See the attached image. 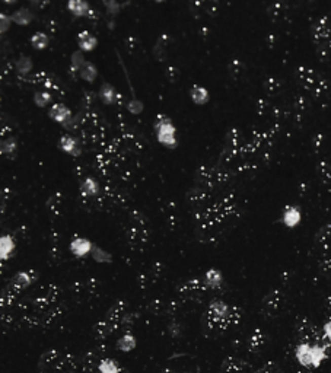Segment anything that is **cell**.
<instances>
[{
  "instance_id": "6da1fadb",
  "label": "cell",
  "mask_w": 331,
  "mask_h": 373,
  "mask_svg": "<svg viewBox=\"0 0 331 373\" xmlns=\"http://www.w3.org/2000/svg\"><path fill=\"white\" fill-rule=\"evenodd\" d=\"M63 312L61 289L53 283L40 287L35 294L18 303L21 322L31 328H48L59 321Z\"/></svg>"
},
{
  "instance_id": "7a4b0ae2",
  "label": "cell",
  "mask_w": 331,
  "mask_h": 373,
  "mask_svg": "<svg viewBox=\"0 0 331 373\" xmlns=\"http://www.w3.org/2000/svg\"><path fill=\"white\" fill-rule=\"evenodd\" d=\"M241 314L242 312L238 306L228 305L220 299H213L204 312V324L212 331L224 332L239 324Z\"/></svg>"
},
{
  "instance_id": "3957f363",
  "label": "cell",
  "mask_w": 331,
  "mask_h": 373,
  "mask_svg": "<svg viewBox=\"0 0 331 373\" xmlns=\"http://www.w3.org/2000/svg\"><path fill=\"white\" fill-rule=\"evenodd\" d=\"M38 369L41 373H75L78 360L70 353L50 349L41 354Z\"/></svg>"
},
{
  "instance_id": "277c9868",
  "label": "cell",
  "mask_w": 331,
  "mask_h": 373,
  "mask_svg": "<svg viewBox=\"0 0 331 373\" xmlns=\"http://www.w3.org/2000/svg\"><path fill=\"white\" fill-rule=\"evenodd\" d=\"M126 302L124 301H119L116 302L105 314V316L95 325L94 332L96 340H106L108 335H111L113 332H116L120 328L121 324H124V318H126Z\"/></svg>"
},
{
  "instance_id": "5b68a950",
  "label": "cell",
  "mask_w": 331,
  "mask_h": 373,
  "mask_svg": "<svg viewBox=\"0 0 331 373\" xmlns=\"http://www.w3.org/2000/svg\"><path fill=\"white\" fill-rule=\"evenodd\" d=\"M36 277H38V274H36L34 270H26V271L16 273L12 279H11V281L8 283V286L2 291V299H0L2 308L3 309L6 306L9 308L18 299V296L35 281Z\"/></svg>"
},
{
  "instance_id": "8992f818",
  "label": "cell",
  "mask_w": 331,
  "mask_h": 373,
  "mask_svg": "<svg viewBox=\"0 0 331 373\" xmlns=\"http://www.w3.org/2000/svg\"><path fill=\"white\" fill-rule=\"evenodd\" d=\"M155 130H156V139L161 144H164L166 147L174 149L177 146V134H175V127L172 124V121L165 116H161L156 120L155 124Z\"/></svg>"
},
{
  "instance_id": "52a82bcc",
  "label": "cell",
  "mask_w": 331,
  "mask_h": 373,
  "mask_svg": "<svg viewBox=\"0 0 331 373\" xmlns=\"http://www.w3.org/2000/svg\"><path fill=\"white\" fill-rule=\"evenodd\" d=\"M73 296L76 301L82 303L92 302L99 296V283L96 281V279L76 281L73 286Z\"/></svg>"
},
{
  "instance_id": "ba28073f",
  "label": "cell",
  "mask_w": 331,
  "mask_h": 373,
  "mask_svg": "<svg viewBox=\"0 0 331 373\" xmlns=\"http://www.w3.org/2000/svg\"><path fill=\"white\" fill-rule=\"evenodd\" d=\"M284 305V296L280 290L270 291L261 303V314L266 319H273L282 312Z\"/></svg>"
},
{
  "instance_id": "9c48e42d",
  "label": "cell",
  "mask_w": 331,
  "mask_h": 373,
  "mask_svg": "<svg viewBox=\"0 0 331 373\" xmlns=\"http://www.w3.org/2000/svg\"><path fill=\"white\" fill-rule=\"evenodd\" d=\"M206 290H207V284L206 281H201L200 279L190 280L178 289L179 296L186 301H199L201 294Z\"/></svg>"
},
{
  "instance_id": "30bf717a",
  "label": "cell",
  "mask_w": 331,
  "mask_h": 373,
  "mask_svg": "<svg viewBox=\"0 0 331 373\" xmlns=\"http://www.w3.org/2000/svg\"><path fill=\"white\" fill-rule=\"evenodd\" d=\"M296 334L299 340L302 343H307V344H311V343H315V341H319V331L317 326L314 325L311 321L308 319H302L298 326H296Z\"/></svg>"
},
{
  "instance_id": "8fae6325",
  "label": "cell",
  "mask_w": 331,
  "mask_h": 373,
  "mask_svg": "<svg viewBox=\"0 0 331 373\" xmlns=\"http://www.w3.org/2000/svg\"><path fill=\"white\" fill-rule=\"evenodd\" d=\"M161 273H162V268L159 264H155L152 267L148 268L146 271H143L142 274H139V280H137L139 287L144 290V289H149L151 286H154L155 283L161 279V276H162Z\"/></svg>"
},
{
  "instance_id": "7c38bea8",
  "label": "cell",
  "mask_w": 331,
  "mask_h": 373,
  "mask_svg": "<svg viewBox=\"0 0 331 373\" xmlns=\"http://www.w3.org/2000/svg\"><path fill=\"white\" fill-rule=\"evenodd\" d=\"M48 117L61 126H67L71 121V111L64 104H54L48 111Z\"/></svg>"
},
{
  "instance_id": "4fadbf2b",
  "label": "cell",
  "mask_w": 331,
  "mask_h": 373,
  "mask_svg": "<svg viewBox=\"0 0 331 373\" xmlns=\"http://www.w3.org/2000/svg\"><path fill=\"white\" fill-rule=\"evenodd\" d=\"M220 373H249V366L241 359L228 357L220 367Z\"/></svg>"
},
{
  "instance_id": "5bb4252c",
  "label": "cell",
  "mask_w": 331,
  "mask_h": 373,
  "mask_svg": "<svg viewBox=\"0 0 331 373\" xmlns=\"http://www.w3.org/2000/svg\"><path fill=\"white\" fill-rule=\"evenodd\" d=\"M296 359L298 361L305 366V367H311L314 366V357H312V344H307V343H301L296 347Z\"/></svg>"
},
{
  "instance_id": "9a60e30c",
  "label": "cell",
  "mask_w": 331,
  "mask_h": 373,
  "mask_svg": "<svg viewBox=\"0 0 331 373\" xmlns=\"http://www.w3.org/2000/svg\"><path fill=\"white\" fill-rule=\"evenodd\" d=\"M92 248H94L92 242L85 239V238H75L70 242L71 254L75 256H79V258H82V256L88 255L89 252H92Z\"/></svg>"
},
{
  "instance_id": "2e32d148",
  "label": "cell",
  "mask_w": 331,
  "mask_h": 373,
  "mask_svg": "<svg viewBox=\"0 0 331 373\" xmlns=\"http://www.w3.org/2000/svg\"><path fill=\"white\" fill-rule=\"evenodd\" d=\"M60 149L67 153V155H71V156H79L81 155V146H79V141L71 137L69 134H64L61 136L60 139Z\"/></svg>"
},
{
  "instance_id": "e0dca14e",
  "label": "cell",
  "mask_w": 331,
  "mask_h": 373,
  "mask_svg": "<svg viewBox=\"0 0 331 373\" xmlns=\"http://www.w3.org/2000/svg\"><path fill=\"white\" fill-rule=\"evenodd\" d=\"M104 357L99 356L96 351H89L85 354V357L82 359V367L86 373H94L95 370L99 369V363Z\"/></svg>"
},
{
  "instance_id": "ac0fdd59",
  "label": "cell",
  "mask_w": 331,
  "mask_h": 373,
  "mask_svg": "<svg viewBox=\"0 0 331 373\" xmlns=\"http://www.w3.org/2000/svg\"><path fill=\"white\" fill-rule=\"evenodd\" d=\"M67 9L76 18H83L89 15V3L86 0H69Z\"/></svg>"
},
{
  "instance_id": "d6986e66",
  "label": "cell",
  "mask_w": 331,
  "mask_h": 373,
  "mask_svg": "<svg viewBox=\"0 0 331 373\" xmlns=\"http://www.w3.org/2000/svg\"><path fill=\"white\" fill-rule=\"evenodd\" d=\"M99 98L101 101L105 105H111L114 104L117 101V92H116V88L108 83V82H104L101 89H99Z\"/></svg>"
},
{
  "instance_id": "ffe728a7",
  "label": "cell",
  "mask_w": 331,
  "mask_h": 373,
  "mask_svg": "<svg viewBox=\"0 0 331 373\" xmlns=\"http://www.w3.org/2000/svg\"><path fill=\"white\" fill-rule=\"evenodd\" d=\"M78 43H79L81 50L85 51V53H89V51L95 50V47L98 44L96 38L89 31H83V32L78 35Z\"/></svg>"
},
{
  "instance_id": "44dd1931",
  "label": "cell",
  "mask_w": 331,
  "mask_h": 373,
  "mask_svg": "<svg viewBox=\"0 0 331 373\" xmlns=\"http://www.w3.org/2000/svg\"><path fill=\"white\" fill-rule=\"evenodd\" d=\"M79 188H81V194L83 197H95L99 193V184L94 178H85Z\"/></svg>"
},
{
  "instance_id": "7402d4cb",
  "label": "cell",
  "mask_w": 331,
  "mask_h": 373,
  "mask_svg": "<svg viewBox=\"0 0 331 373\" xmlns=\"http://www.w3.org/2000/svg\"><path fill=\"white\" fill-rule=\"evenodd\" d=\"M11 16H12L13 22L21 25V26L29 25V23L32 22V19H34V13L29 11V9H26V8H21V9L15 11Z\"/></svg>"
},
{
  "instance_id": "603a6c76",
  "label": "cell",
  "mask_w": 331,
  "mask_h": 373,
  "mask_svg": "<svg viewBox=\"0 0 331 373\" xmlns=\"http://www.w3.org/2000/svg\"><path fill=\"white\" fill-rule=\"evenodd\" d=\"M15 249V241L11 235H3L0 238V255H2V259H8L11 254Z\"/></svg>"
},
{
  "instance_id": "cb8c5ba5",
  "label": "cell",
  "mask_w": 331,
  "mask_h": 373,
  "mask_svg": "<svg viewBox=\"0 0 331 373\" xmlns=\"http://www.w3.org/2000/svg\"><path fill=\"white\" fill-rule=\"evenodd\" d=\"M190 96H191L193 102L197 105H204L209 101V92L206 91V88L199 86V85H196V86L191 88Z\"/></svg>"
},
{
  "instance_id": "d4e9b609",
  "label": "cell",
  "mask_w": 331,
  "mask_h": 373,
  "mask_svg": "<svg viewBox=\"0 0 331 373\" xmlns=\"http://www.w3.org/2000/svg\"><path fill=\"white\" fill-rule=\"evenodd\" d=\"M222 280H224L222 279V273L219 270H216V268H210L206 273V276H204V281H206L209 289H217L222 284Z\"/></svg>"
},
{
  "instance_id": "484cf974",
  "label": "cell",
  "mask_w": 331,
  "mask_h": 373,
  "mask_svg": "<svg viewBox=\"0 0 331 373\" xmlns=\"http://www.w3.org/2000/svg\"><path fill=\"white\" fill-rule=\"evenodd\" d=\"M264 343H266V335H264V332L261 331V329H255L254 332H252V335L249 338V350L252 351V353H257V351H260L263 349V346H264Z\"/></svg>"
},
{
  "instance_id": "4316f807",
  "label": "cell",
  "mask_w": 331,
  "mask_h": 373,
  "mask_svg": "<svg viewBox=\"0 0 331 373\" xmlns=\"http://www.w3.org/2000/svg\"><path fill=\"white\" fill-rule=\"evenodd\" d=\"M99 373H123L120 364L117 363V360L114 359H108V357H104L101 363H99V369H98Z\"/></svg>"
},
{
  "instance_id": "83f0119b",
  "label": "cell",
  "mask_w": 331,
  "mask_h": 373,
  "mask_svg": "<svg viewBox=\"0 0 331 373\" xmlns=\"http://www.w3.org/2000/svg\"><path fill=\"white\" fill-rule=\"evenodd\" d=\"M79 74H81V78H82L83 81L86 82H92L96 79V76H98V69L95 67L94 63H91V61H86L85 64H83V67L79 70Z\"/></svg>"
},
{
  "instance_id": "f1b7e54d",
  "label": "cell",
  "mask_w": 331,
  "mask_h": 373,
  "mask_svg": "<svg viewBox=\"0 0 331 373\" xmlns=\"http://www.w3.org/2000/svg\"><path fill=\"white\" fill-rule=\"evenodd\" d=\"M137 341H136V337L131 335V334H124L123 337L119 338L117 341V349L120 351H124V353H129L131 350L136 347Z\"/></svg>"
},
{
  "instance_id": "f546056e",
  "label": "cell",
  "mask_w": 331,
  "mask_h": 373,
  "mask_svg": "<svg viewBox=\"0 0 331 373\" xmlns=\"http://www.w3.org/2000/svg\"><path fill=\"white\" fill-rule=\"evenodd\" d=\"M301 220V213H299V210L295 209V207H289V209H286L283 214V221L286 226H289V228H293L296 226L298 223Z\"/></svg>"
},
{
  "instance_id": "4dcf8cb0",
  "label": "cell",
  "mask_w": 331,
  "mask_h": 373,
  "mask_svg": "<svg viewBox=\"0 0 331 373\" xmlns=\"http://www.w3.org/2000/svg\"><path fill=\"white\" fill-rule=\"evenodd\" d=\"M50 44V38L47 36V34L44 32H35L31 38V46L34 47L35 50H46Z\"/></svg>"
},
{
  "instance_id": "1f68e13d",
  "label": "cell",
  "mask_w": 331,
  "mask_h": 373,
  "mask_svg": "<svg viewBox=\"0 0 331 373\" xmlns=\"http://www.w3.org/2000/svg\"><path fill=\"white\" fill-rule=\"evenodd\" d=\"M31 70H32V60L26 56L19 57V60L16 61V71L22 76H26Z\"/></svg>"
},
{
  "instance_id": "d6a6232c",
  "label": "cell",
  "mask_w": 331,
  "mask_h": 373,
  "mask_svg": "<svg viewBox=\"0 0 331 373\" xmlns=\"http://www.w3.org/2000/svg\"><path fill=\"white\" fill-rule=\"evenodd\" d=\"M51 101H53L51 93L46 92V91H38V92L34 93V102L40 108H46Z\"/></svg>"
},
{
  "instance_id": "836d02e7",
  "label": "cell",
  "mask_w": 331,
  "mask_h": 373,
  "mask_svg": "<svg viewBox=\"0 0 331 373\" xmlns=\"http://www.w3.org/2000/svg\"><path fill=\"white\" fill-rule=\"evenodd\" d=\"M18 149V143L13 137H9V139L3 140L2 141V153L6 155V156H12L15 155V152Z\"/></svg>"
},
{
  "instance_id": "e575fe53",
  "label": "cell",
  "mask_w": 331,
  "mask_h": 373,
  "mask_svg": "<svg viewBox=\"0 0 331 373\" xmlns=\"http://www.w3.org/2000/svg\"><path fill=\"white\" fill-rule=\"evenodd\" d=\"M91 254L94 256L95 261H98V263H111L113 261V255L108 254L104 249H101L99 246H94Z\"/></svg>"
},
{
  "instance_id": "d590c367",
  "label": "cell",
  "mask_w": 331,
  "mask_h": 373,
  "mask_svg": "<svg viewBox=\"0 0 331 373\" xmlns=\"http://www.w3.org/2000/svg\"><path fill=\"white\" fill-rule=\"evenodd\" d=\"M312 357H314V367H318L321 361L327 357L325 349L318 346V344H312Z\"/></svg>"
},
{
  "instance_id": "8d00e7d4",
  "label": "cell",
  "mask_w": 331,
  "mask_h": 373,
  "mask_svg": "<svg viewBox=\"0 0 331 373\" xmlns=\"http://www.w3.org/2000/svg\"><path fill=\"white\" fill-rule=\"evenodd\" d=\"M70 63H71V69H73V70H81V69H82L83 64L86 63V60H85V56H83V53H81V51H75V53L71 54Z\"/></svg>"
},
{
  "instance_id": "74e56055",
  "label": "cell",
  "mask_w": 331,
  "mask_h": 373,
  "mask_svg": "<svg viewBox=\"0 0 331 373\" xmlns=\"http://www.w3.org/2000/svg\"><path fill=\"white\" fill-rule=\"evenodd\" d=\"M12 22V16H9L6 13H2L0 15V31H2V34H5L6 31L11 29V23Z\"/></svg>"
},
{
  "instance_id": "f35d334b",
  "label": "cell",
  "mask_w": 331,
  "mask_h": 373,
  "mask_svg": "<svg viewBox=\"0 0 331 373\" xmlns=\"http://www.w3.org/2000/svg\"><path fill=\"white\" fill-rule=\"evenodd\" d=\"M143 102L139 99H131L127 102V109L130 111L131 114H140L143 111Z\"/></svg>"
},
{
  "instance_id": "ab89813d",
  "label": "cell",
  "mask_w": 331,
  "mask_h": 373,
  "mask_svg": "<svg viewBox=\"0 0 331 373\" xmlns=\"http://www.w3.org/2000/svg\"><path fill=\"white\" fill-rule=\"evenodd\" d=\"M104 5L109 15H117L120 12V5L117 0H104Z\"/></svg>"
},
{
  "instance_id": "60d3db41",
  "label": "cell",
  "mask_w": 331,
  "mask_h": 373,
  "mask_svg": "<svg viewBox=\"0 0 331 373\" xmlns=\"http://www.w3.org/2000/svg\"><path fill=\"white\" fill-rule=\"evenodd\" d=\"M254 373H282V370H280V367L276 363H267L266 366H263L261 369H259L257 372Z\"/></svg>"
},
{
  "instance_id": "b9f144b4",
  "label": "cell",
  "mask_w": 331,
  "mask_h": 373,
  "mask_svg": "<svg viewBox=\"0 0 331 373\" xmlns=\"http://www.w3.org/2000/svg\"><path fill=\"white\" fill-rule=\"evenodd\" d=\"M324 334H325V337L331 340V321H328L325 325H324Z\"/></svg>"
},
{
  "instance_id": "7bdbcfd3",
  "label": "cell",
  "mask_w": 331,
  "mask_h": 373,
  "mask_svg": "<svg viewBox=\"0 0 331 373\" xmlns=\"http://www.w3.org/2000/svg\"><path fill=\"white\" fill-rule=\"evenodd\" d=\"M3 3H6V5H13V3H16V0H3Z\"/></svg>"
},
{
  "instance_id": "ee69618b",
  "label": "cell",
  "mask_w": 331,
  "mask_h": 373,
  "mask_svg": "<svg viewBox=\"0 0 331 373\" xmlns=\"http://www.w3.org/2000/svg\"><path fill=\"white\" fill-rule=\"evenodd\" d=\"M156 373H172V370H169V369H164V370H159V372Z\"/></svg>"
},
{
  "instance_id": "f6af8a7d",
  "label": "cell",
  "mask_w": 331,
  "mask_h": 373,
  "mask_svg": "<svg viewBox=\"0 0 331 373\" xmlns=\"http://www.w3.org/2000/svg\"><path fill=\"white\" fill-rule=\"evenodd\" d=\"M156 3H162V2H165V0H155Z\"/></svg>"
},
{
  "instance_id": "bcb514c9",
  "label": "cell",
  "mask_w": 331,
  "mask_h": 373,
  "mask_svg": "<svg viewBox=\"0 0 331 373\" xmlns=\"http://www.w3.org/2000/svg\"><path fill=\"white\" fill-rule=\"evenodd\" d=\"M29 2H32V3H36V0H29Z\"/></svg>"
}]
</instances>
